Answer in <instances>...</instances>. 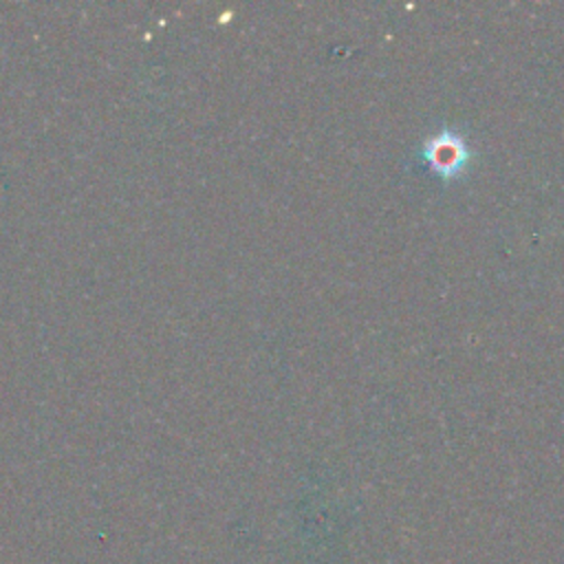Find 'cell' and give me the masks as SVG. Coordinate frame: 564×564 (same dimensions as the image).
<instances>
[{"label":"cell","instance_id":"obj_1","mask_svg":"<svg viewBox=\"0 0 564 564\" xmlns=\"http://www.w3.org/2000/svg\"><path fill=\"white\" fill-rule=\"evenodd\" d=\"M427 159L443 172H456L465 163V145L452 134L436 137L427 143Z\"/></svg>","mask_w":564,"mask_h":564}]
</instances>
